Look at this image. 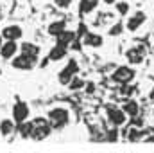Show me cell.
I'll list each match as a JSON object with an SVG mask.
<instances>
[{"label":"cell","mask_w":154,"mask_h":153,"mask_svg":"<svg viewBox=\"0 0 154 153\" xmlns=\"http://www.w3.org/2000/svg\"><path fill=\"white\" fill-rule=\"evenodd\" d=\"M18 132L23 139H31V132H32V121H22L18 122Z\"/></svg>","instance_id":"15"},{"label":"cell","mask_w":154,"mask_h":153,"mask_svg":"<svg viewBox=\"0 0 154 153\" xmlns=\"http://www.w3.org/2000/svg\"><path fill=\"white\" fill-rule=\"evenodd\" d=\"M29 117V106L25 105V103H16L14 106H13V121L18 124V122H22V121H25Z\"/></svg>","instance_id":"7"},{"label":"cell","mask_w":154,"mask_h":153,"mask_svg":"<svg viewBox=\"0 0 154 153\" xmlns=\"http://www.w3.org/2000/svg\"><path fill=\"white\" fill-rule=\"evenodd\" d=\"M18 50H22L23 54H29V56H32V58H38L39 56V47L36 45V43L25 41V43H22V45L18 47Z\"/></svg>","instance_id":"13"},{"label":"cell","mask_w":154,"mask_h":153,"mask_svg":"<svg viewBox=\"0 0 154 153\" xmlns=\"http://www.w3.org/2000/svg\"><path fill=\"white\" fill-rule=\"evenodd\" d=\"M11 60H13V61H11V65H13L14 69H18V70H31V69L34 67V63H36V60H38V58H32V56H29V54L20 52L18 56L14 54Z\"/></svg>","instance_id":"3"},{"label":"cell","mask_w":154,"mask_h":153,"mask_svg":"<svg viewBox=\"0 0 154 153\" xmlns=\"http://www.w3.org/2000/svg\"><path fill=\"white\" fill-rule=\"evenodd\" d=\"M16 52H18V45H16L14 40H5V41H2V45H0V56H2L4 60H11Z\"/></svg>","instance_id":"6"},{"label":"cell","mask_w":154,"mask_h":153,"mask_svg":"<svg viewBox=\"0 0 154 153\" xmlns=\"http://www.w3.org/2000/svg\"><path fill=\"white\" fill-rule=\"evenodd\" d=\"M54 4H56L59 9H68L70 4H72V0H54Z\"/></svg>","instance_id":"25"},{"label":"cell","mask_w":154,"mask_h":153,"mask_svg":"<svg viewBox=\"0 0 154 153\" xmlns=\"http://www.w3.org/2000/svg\"><path fill=\"white\" fill-rule=\"evenodd\" d=\"M108 119L111 121V124L115 126H122L127 119V115L124 114V110H118V108H109L108 110Z\"/></svg>","instance_id":"11"},{"label":"cell","mask_w":154,"mask_h":153,"mask_svg":"<svg viewBox=\"0 0 154 153\" xmlns=\"http://www.w3.org/2000/svg\"><path fill=\"white\" fill-rule=\"evenodd\" d=\"M22 34H23V31L20 25H7L2 29V38L4 40H14L16 41V40L22 38Z\"/></svg>","instance_id":"9"},{"label":"cell","mask_w":154,"mask_h":153,"mask_svg":"<svg viewBox=\"0 0 154 153\" xmlns=\"http://www.w3.org/2000/svg\"><path fill=\"white\" fill-rule=\"evenodd\" d=\"M102 2H104V4H109V5H111V4H115L116 0H102Z\"/></svg>","instance_id":"27"},{"label":"cell","mask_w":154,"mask_h":153,"mask_svg":"<svg viewBox=\"0 0 154 153\" xmlns=\"http://www.w3.org/2000/svg\"><path fill=\"white\" fill-rule=\"evenodd\" d=\"M72 40H74V33H72V31H66V29H65V31H61V33L57 34V43H59V45H65V47H66Z\"/></svg>","instance_id":"20"},{"label":"cell","mask_w":154,"mask_h":153,"mask_svg":"<svg viewBox=\"0 0 154 153\" xmlns=\"http://www.w3.org/2000/svg\"><path fill=\"white\" fill-rule=\"evenodd\" d=\"M124 114L125 115H131V117H136L138 115V103L134 101V99H131V101H125V105H124Z\"/></svg>","instance_id":"17"},{"label":"cell","mask_w":154,"mask_h":153,"mask_svg":"<svg viewBox=\"0 0 154 153\" xmlns=\"http://www.w3.org/2000/svg\"><path fill=\"white\" fill-rule=\"evenodd\" d=\"M50 132H52V128H50L48 121L43 119V117H36V119L32 121L31 139H32V141H43V139H47V137L50 135Z\"/></svg>","instance_id":"2"},{"label":"cell","mask_w":154,"mask_h":153,"mask_svg":"<svg viewBox=\"0 0 154 153\" xmlns=\"http://www.w3.org/2000/svg\"><path fill=\"white\" fill-rule=\"evenodd\" d=\"M115 7H116V13L122 15V16H125L129 13V4L127 2H115Z\"/></svg>","instance_id":"22"},{"label":"cell","mask_w":154,"mask_h":153,"mask_svg":"<svg viewBox=\"0 0 154 153\" xmlns=\"http://www.w3.org/2000/svg\"><path fill=\"white\" fill-rule=\"evenodd\" d=\"M143 56H145L143 47H131V49L127 50V60H129V63H133V65L142 63V61H143Z\"/></svg>","instance_id":"10"},{"label":"cell","mask_w":154,"mask_h":153,"mask_svg":"<svg viewBox=\"0 0 154 153\" xmlns=\"http://www.w3.org/2000/svg\"><path fill=\"white\" fill-rule=\"evenodd\" d=\"M13 130H14V121L13 119H2L0 121V133L2 135H9V133H13Z\"/></svg>","instance_id":"18"},{"label":"cell","mask_w":154,"mask_h":153,"mask_svg":"<svg viewBox=\"0 0 154 153\" xmlns=\"http://www.w3.org/2000/svg\"><path fill=\"white\" fill-rule=\"evenodd\" d=\"M82 41H84V45H88V47H100V45L104 43V38H102L100 34H97V33H88Z\"/></svg>","instance_id":"12"},{"label":"cell","mask_w":154,"mask_h":153,"mask_svg":"<svg viewBox=\"0 0 154 153\" xmlns=\"http://www.w3.org/2000/svg\"><path fill=\"white\" fill-rule=\"evenodd\" d=\"M122 31H124V24L122 22H116V24L111 25V29H109V36H120Z\"/></svg>","instance_id":"23"},{"label":"cell","mask_w":154,"mask_h":153,"mask_svg":"<svg viewBox=\"0 0 154 153\" xmlns=\"http://www.w3.org/2000/svg\"><path fill=\"white\" fill-rule=\"evenodd\" d=\"M77 72H79V65H77V61H75V60H68L66 67L57 74V79H59V83H61V85H68V81L75 76Z\"/></svg>","instance_id":"5"},{"label":"cell","mask_w":154,"mask_h":153,"mask_svg":"<svg viewBox=\"0 0 154 153\" xmlns=\"http://www.w3.org/2000/svg\"><path fill=\"white\" fill-rule=\"evenodd\" d=\"M145 13H142V11H138V13H134L131 18H127V24H125V27L131 31V33H134V31H138L140 27H142V24L145 22Z\"/></svg>","instance_id":"8"},{"label":"cell","mask_w":154,"mask_h":153,"mask_svg":"<svg viewBox=\"0 0 154 153\" xmlns=\"http://www.w3.org/2000/svg\"><path fill=\"white\" fill-rule=\"evenodd\" d=\"M0 45H2V34H0Z\"/></svg>","instance_id":"28"},{"label":"cell","mask_w":154,"mask_h":153,"mask_svg":"<svg viewBox=\"0 0 154 153\" xmlns=\"http://www.w3.org/2000/svg\"><path fill=\"white\" fill-rule=\"evenodd\" d=\"M136 76V72H134V69H131V67H127V65H122V67H118L115 72H113V81L115 83H120V85H127V83H131L133 81V77Z\"/></svg>","instance_id":"4"},{"label":"cell","mask_w":154,"mask_h":153,"mask_svg":"<svg viewBox=\"0 0 154 153\" xmlns=\"http://www.w3.org/2000/svg\"><path fill=\"white\" fill-rule=\"evenodd\" d=\"M97 5H99V0H81V4H79L81 13H84V15H88V13L95 11V9H97Z\"/></svg>","instance_id":"16"},{"label":"cell","mask_w":154,"mask_h":153,"mask_svg":"<svg viewBox=\"0 0 154 153\" xmlns=\"http://www.w3.org/2000/svg\"><path fill=\"white\" fill-rule=\"evenodd\" d=\"M47 121H48L50 128L61 130V128H65V126L68 124V121H70V112H68L65 106L52 108V110L48 112V115H47Z\"/></svg>","instance_id":"1"},{"label":"cell","mask_w":154,"mask_h":153,"mask_svg":"<svg viewBox=\"0 0 154 153\" xmlns=\"http://www.w3.org/2000/svg\"><path fill=\"white\" fill-rule=\"evenodd\" d=\"M127 133H129V135H127V139H129V141H133V142L142 139V133H140V130H136V128H131Z\"/></svg>","instance_id":"24"},{"label":"cell","mask_w":154,"mask_h":153,"mask_svg":"<svg viewBox=\"0 0 154 153\" xmlns=\"http://www.w3.org/2000/svg\"><path fill=\"white\" fill-rule=\"evenodd\" d=\"M66 86H70V90H79V88H82V86H84V81H82L81 77L74 76L70 81H68V85H66Z\"/></svg>","instance_id":"21"},{"label":"cell","mask_w":154,"mask_h":153,"mask_svg":"<svg viewBox=\"0 0 154 153\" xmlns=\"http://www.w3.org/2000/svg\"><path fill=\"white\" fill-rule=\"evenodd\" d=\"M61 31H65V22L63 20H56L48 25V34L50 36H57Z\"/></svg>","instance_id":"19"},{"label":"cell","mask_w":154,"mask_h":153,"mask_svg":"<svg viewBox=\"0 0 154 153\" xmlns=\"http://www.w3.org/2000/svg\"><path fill=\"white\" fill-rule=\"evenodd\" d=\"M109 135H108V141H116L118 139V132L116 130H111V132H108Z\"/></svg>","instance_id":"26"},{"label":"cell","mask_w":154,"mask_h":153,"mask_svg":"<svg viewBox=\"0 0 154 153\" xmlns=\"http://www.w3.org/2000/svg\"><path fill=\"white\" fill-rule=\"evenodd\" d=\"M65 56H66V47H65V45H59V43H57V45L50 50V54H48V58H50L52 61H59V60H63Z\"/></svg>","instance_id":"14"}]
</instances>
